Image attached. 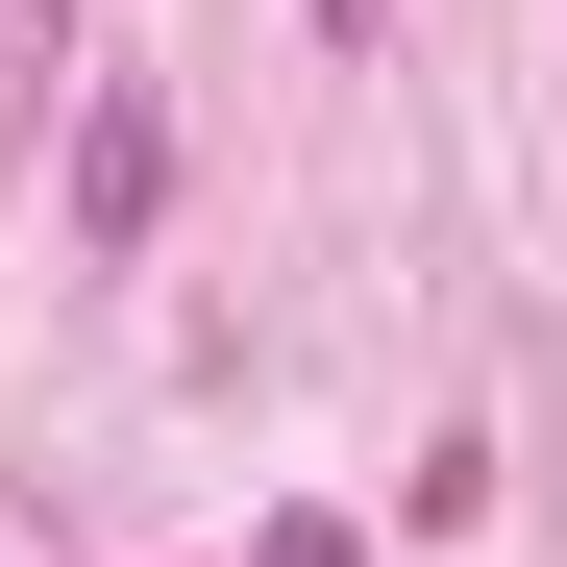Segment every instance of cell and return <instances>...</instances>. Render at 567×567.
Wrapping results in <instances>:
<instances>
[{
  "mask_svg": "<svg viewBox=\"0 0 567 567\" xmlns=\"http://www.w3.org/2000/svg\"><path fill=\"white\" fill-rule=\"evenodd\" d=\"M321 25H346V50H370V25H395V0H321Z\"/></svg>",
  "mask_w": 567,
  "mask_h": 567,
  "instance_id": "3",
  "label": "cell"
},
{
  "mask_svg": "<svg viewBox=\"0 0 567 567\" xmlns=\"http://www.w3.org/2000/svg\"><path fill=\"white\" fill-rule=\"evenodd\" d=\"M271 567H346V543H321V518H271Z\"/></svg>",
  "mask_w": 567,
  "mask_h": 567,
  "instance_id": "2",
  "label": "cell"
},
{
  "mask_svg": "<svg viewBox=\"0 0 567 567\" xmlns=\"http://www.w3.org/2000/svg\"><path fill=\"white\" fill-rule=\"evenodd\" d=\"M148 223H173V100L100 74V100H74V247H148Z\"/></svg>",
  "mask_w": 567,
  "mask_h": 567,
  "instance_id": "1",
  "label": "cell"
}]
</instances>
